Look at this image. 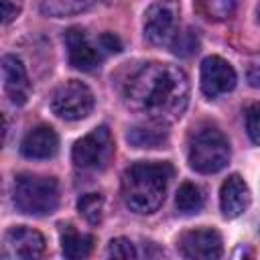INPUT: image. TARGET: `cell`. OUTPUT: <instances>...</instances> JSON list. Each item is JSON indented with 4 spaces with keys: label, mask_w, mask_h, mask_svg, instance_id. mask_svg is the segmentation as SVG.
<instances>
[{
    "label": "cell",
    "mask_w": 260,
    "mask_h": 260,
    "mask_svg": "<svg viewBox=\"0 0 260 260\" xmlns=\"http://www.w3.org/2000/svg\"><path fill=\"white\" fill-rule=\"evenodd\" d=\"M126 106L150 122L171 124L189 104V79L169 63H146L126 83Z\"/></svg>",
    "instance_id": "6da1fadb"
},
{
    "label": "cell",
    "mask_w": 260,
    "mask_h": 260,
    "mask_svg": "<svg viewBox=\"0 0 260 260\" xmlns=\"http://www.w3.org/2000/svg\"><path fill=\"white\" fill-rule=\"evenodd\" d=\"M171 179V162H134L122 175V199L134 213H152L162 205Z\"/></svg>",
    "instance_id": "7a4b0ae2"
},
{
    "label": "cell",
    "mask_w": 260,
    "mask_h": 260,
    "mask_svg": "<svg viewBox=\"0 0 260 260\" xmlns=\"http://www.w3.org/2000/svg\"><path fill=\"white\" fill-rule=\"evenodd\" d=\"M189 165L193 171L211 175L230 162V142L215 126H201L189 138Z\"/></svg>",
    "instance_id": "3957f363"
},
{
    "label": "cell",
    "mask_w": 260,
    "mask_h": 260,
    "mask_svg": "<svg viewBox=\"0 0 260 260\" xmlns=\"http://www.w3.org/2000/svg\"><path fill=\"white\" fill-rule=\"evenodd\" d=\"M14 205L26 215H49L59 207V185L53 177L18 175L14 181Z\"/></svg>",
    "instance_id": "277c9868"
},
{
    "label": "cell",
    "mask_w": 260,
    "mask_h": 260,
    "mask_svg": "<svg viewBox=\"0 0 260 260\" xmlns=\"http://www.w3.org/2000/svg\"><path fill=\"white\" fill-rule=\"evenodd\" d=\"M114 156V138L106 126H98L73 144L71 160L79 171H104Z\"/></svg>",
    "instance_id": "5b68a950"
},
{
    "label": "cell",
    "mask_w": 260,
    "mask_h": 260,
    "mask_svg": "<svg viewBox=\"0 0 260 260\" xmlns=\"http://www.w3.org/2000/svg\"><path fill=\"white\" fill-rule=\"evenodd\" d=\"M93 102H95L93 93L85 83L77 79H69L53 91L51 110L61 120L75 122V120H83L85 116H89V112L93 110Z\"/></svg>",
    "instance_id": "8992f818"
},
{
    "label": "cell",
    "mask_w": 260,
    "mask_h": 260,
    "mask_svg": "<svg viewBox=\"0 0 260 260\" xmlns=\"http://www.w3.org/2000/svg\"><path fill=\"white\" fill-rule=\"evenodd\" d=\"M179 32V2L158 0L144 12V37L158 47H171Z\"/></svg>",
    "instance_id": "52a82bcc"
},
{
    "label": "cell",
    "mask_w": 260,
    "mask_h": 260,
    "mask_svg": "<svg viewBox=\"0 0 260 260\" xmlns=\"http://www.w3.org/2000/svg\"><path fill=\"white\" fill-rule=\"evenodd\" d=\"M179 250L185 258L195 260H215L223 254V244L219 232L213 228L189 230L179 238Z\"/></svg>",
    "instance_id": "ba28073f"
},
{
    "label": "cell",
    "mask_w": 260,
    "mask_h": 260,
    "mask_svg": "<svg viewBox=\"0 0 260 260\" xmlns=\"http://www.w3.org/2000/svg\"><path fill=\"white\" fill-rule=\"evenodd\" d=\"M201 91L207 98H217L236 87V69L221 57L211 55L201 63Z\"/></svg>",
    "instance_id": "9c48e42d"
},
{
    "label": "cell",
    "mask_w": 260,
    "mask_h": 260,
    "mask_svg": "<svg viewBox=\"0 0 260 260\" xmlns=\"http://www.w3.org/2000/svg\"><path fill=\"white\" fill-rule=\"evenodd\" d=\"M45 252V238L26 225L10 228L4 234L2 244V256L4 258H39Z\"/></svg>",
    "instance_id": "30bf717a"
},
{
    "label": "cell",
    "mask_w": 260,
    "mask_h": 260,
    "mask_svg": "<svg viewBox=\"0 0 260 260\" xmlns=\"http://www.w3.org/2000/svg\"><path fill=\"white\" fill-rule=\"evenodd\" d=\"M65 43L69 63L79 71H93L104 59V51L100 49V45H93L81 28H69L65 35Z\"/></svg>",
    "instance_id": "8fae6325"
},
{
    "label": "cell",
    "mask_w": 260,
    "mask_h": 260,
    "mask_svg": "<svg viewBox=\"0 0 260 260\" xmlns=\"http://www.w3.org/2000/svg\"><path fill=\"white\" fill-rule=\"evenodd\" d=\"M2 79H4V91L10 98V102L14 106H24L30 95V81L22 61L16 55L2 57Z\"/></svg>",
    "instance_id": "7c38bea8"
},
{
    "label": "cell",
    "mask_w": 260,
    "mask_h": 260,
    "mask_svg": "<svg viewBox=\"0 0 260 260\" xmlns=\"http://www.w3.org/2000/svg\"><path fill=\"white\" fill-rule=\"evenodd\" d=\"M250 189L246 185V181L240 175H230L219 191V205H221V213L228 219H234L238 215H242L248 205H250Z\"/></svg>",
    "instance_id": "4fadbf2b"
},
{
    "label": "cell",
    "mask_w": 260,
    "mask_h": 260,
    "mask_svg": "<svg viewBox=\"0 0 260 260\" xmlns=\"http://www.w3.org/2000/svg\"><path fill=\"white\" fill-rule=\"evenodd\" d=\"M59 150V136L51 126L32 128L20 142V154L26 158H53Z\"/></svg>",
    "instance_id": "5bb4252c"
},
{
    "label": "cell",
    "mask_w": 260,
    "mask_h": 260,
    "mask_svg": "<svg viewBox=\"0 0 260 260\" xmlns=\"http://www.w3.org/2000/svg\"><path fill=\"white\" fill-rule=\"evenodd\" d=\"M126 138L136 148H160L162 144H167L169 132H167V124H158V122L146 120L144 124L132 126L128 130Z\"/></svg>",
    "instance_id": "9a60e30c"
},
{
    "label": "cell",
    "mask_w": 260,
    "mask_h": 260,
    "mask_svg": "<svg viewBox=\"0 0 260 260\" xmlns=\"http://www.w3.org/2000/svg\"><path fill=\"white\" fill-rule=\"evenodd\" d=\"M93 236L77 232L73 225H63L61 228V252L69 260H81L87 258L93 250Z\"/></svg>",
    "instance_id": "2e32d148"
},
{
    "label": "cell",
    "mask_w": 260,
    "mask_h": 260,
    "mask_svg": "<svg viewBox=\"0 0 260 260\" xmlns=\"http://www.w3.org/2000/svg\"><path fill=\"white\" fill-rule=\"evenodd\" d=\"M175 205L181 213H197L203 209L205 205V195H203V189L195 183H189L185 181L179 191H177V197H175Z\"/></svg>",
    "instance_id": "e0dca14e"
},
{
    "label": "cell",
    "mask_w": 260,
    "mask_h": 260,
    "mask_svg": "<svg viewBox=\"0 0 260 260\" xmlns=\"http://www.w3.org/2000/svg\"><path fill=\"white\" fill-rule=\"evenodd\" d=\"M98 0H43L41 2V10L47 16H71V14H79L89 10Z\"/></svg>",
    "instance_id": "ac0fdd59"
},
{
    "label": "cell",
    "mask_w": 260,
    "mask_h": 260,
    "mask_svg": "<svg viewBox=\"0 0 260 260\" xmlns=\"http://www.w3.org/2000/svg\"><path fill=\"white\" fill-rule=\"evenodd\" d=\"M79 213L89 221V223H100L102 221V211H104V197L100 193H85L77 201Z\"/></svg>",
    "instance_id": "d6986e66"
},
{
    "label": "cell",
    "mask_w": 260,
    "mask_h": 260,
    "mask_svg": "<svg viewBox=\"0 0 260 260\" xmlns=\"http://www.w3.org/2000/svg\"><path fill=\"white\" fill-rule=\"evenodd\" d=\"M171 49L175 55L179 57H189L193 53L199 51V37H197V30L193 28H185V30H179L177 37L173 39L171 43Z\"/></svg>",
    "instance_id": "ffe728a7"
},
{
    "label": "cell",
    "mask_w": 260,
    "mask_h": 260,
    "mask_svg": "<svg viewBox=\"0 0 260 260\" xmlns=\"http://www.w3.org/2000/svg\"><path fill=\"white\" fill-rule=\"evenodd\" d=\"M201 2V6H203V10L209 14V16H213V18H228L232 12H234V8H236V4H238V0H199Z\"/></svg>",
    "instance_id": "44dd1931"
},
{
    "label": "cell",
    "mask_w": 260,
    "mask_h": 260,
    "mask_svg": "<svg viewBox=\"0 0 260 260\" xmlns=\"http://www.w3.org/2000/svg\"><path fill=\"white\" fill-rule=\"evenodd\" d=\"M108 256L120 258V260H132L136 258V248L128 238H114L108 244Z\"/></svg>",
    "instance_id": "7402d4cb"
},
{
    "label": "cell",
    "mask_w": 260,
    "mask_h": 260,
    "mask_svg": "<svg viewBox=\"0 0 260 260\" xmlns=\"http://www.w3.org/2000/svg\"><path fill=\"white\" fill-rule=\"evenodd\" d=\"M246 130L254 144L260 146V102L252 104L246 112Z\"/></svg>",
    "instance_id": "603a6c76"
},
{
    "label": "cell",
    "mask_w": 260,
    "mask_h": 260,
    "mask_svg": "<svg viewBox=\"0 0 260 260\" xmlns=\"http://www.w3.org/2000/svg\"><path fill=\"white\" fill-rule=\"evenodd\" d=\"M98 45H100V49L104 51V55H106V53H120V51H122V43H120V39H118L116 35H112V32H104V35H100Z\"/></svg>",
    "instance_id": "cb8c5ba5"
},
{
    "label": "cell",
    "mask_w": 260,
    "mask_h": 260,
    "mask_svg": "<svg viewBox=\"0 0 260 260\" xmlns=\"http://www.w3.org/2000/svg\"><path fill=\"white\" fill-rule=\"evenodd\" d=\"M20 12V6L12 0H2V22L8 24L10 20L16 18V14Z\"/></svg>",
    "instance_id": "d4e9b609"
},
{
    "label": "cell",
    "mask_w": 260,
    "mask_h": 260,
    "mask_svg": "<svg viewBox=\"0 0 260 260\" xmlns=\"http://www.w3.org/2000/svg\"><path fill=\"white\" fill-rule=\"evenodd\" d=\"M248 83L252 87H260V59L250 63V67H248Z\"/></svg>",
    "instance_id": "484cf974"
},
{
    "label": "cell",
    "mask_w": 260,
    "mask_h": 260,
    "mask_svg": "<svg viewBox=\"0 0 260 260\" xmlns=\"http://www.w3.org/2000/svg\"><path fill=\"white\" fill-rule=\"evenodd\" d=\"M258 18H260V8H258Z\"/></svg>",
    "instance_id": "4316f807"
}]
</instances>
